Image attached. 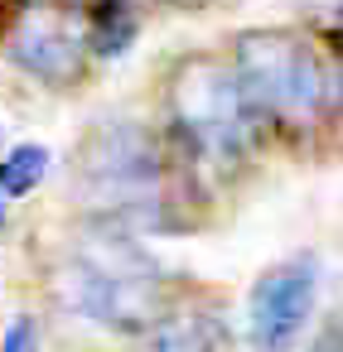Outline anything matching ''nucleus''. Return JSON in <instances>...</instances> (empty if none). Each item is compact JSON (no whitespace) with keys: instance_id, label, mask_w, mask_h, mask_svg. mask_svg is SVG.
Returning a JSON list of instances; mask_svg holds the SVG:
<instances>
[{"instance_id":"6e6552de","label":"nucleus","mask_w":343,"mask_h":352,"mask_svg":"<svg viewBox=\"0 0 343 352\" xmlns=\"http://www.w3.org/2000/svg\"><path fill=\"white\" fill-rule=\"evenodd\" d=\"M141 352H208V323L203 318H165L145 333Z\"/></svg>"},{"instance_id":"f03ea898","label":"nucleus","mask_w":343,"mask_h":352,"mask_svg":"<svg viewBox=\"0 0 343 352\" xmlns=\"http://www.w3.org/2000/svg\"><path fill=\"white\" fill-rule=\"evenodd\" d=\"M59 304L87 323L116 333H150L169 318V289L160 265L131 246V236H97L59 270Z\"/></svg>"},{"instance_id":"f8f14e48","label":"nucleus","mask_w":343,"mask_h":352,"mask_svg":"<svg viewBox=\"0 0 343 352\" xmlns=\"http://www.w3.org/2000/svg\"><path fill=\"white\" fill-rule=\"evenodd\" d=\"M0 198H6V188H0ZM0 217H6V208H0Z\"/></svg>"},{"instance_id":"1a4fd4ad","label":"nucleus","mask_w":343,"mask_h":352,"mask_svg":"<svg viewBox=\"0 0 343 352\" xmlns=\"http://www.w3.org/2000/svg\"><path fill=\"white\" fill-rule=\"evenodd\" d=\"M0 352H44V347H39L34 323H30V318H15V323H10V333H6V347H0Z\"/></svg>"},{"instance_id":"0eeeda50","label":"nucleus","mask_w":343,"mask_h":352,"mask_svg":"<svg viewBox=\"0 0 343 352\" xmlns=\"http://www.w3.org/2000/svg\"><path fill=\"white\" fill-rule=\"evenodd\" d=\"M49 174V150L44 145H10L6 155H0V188H6V198H25L44 184Z\"/></svg>"},{"instance_id":"20e7f679","label":"nucleus","mask_w":343,"mask_h":352,"mask_svg":"<svg viewBox=\"0 0 343 352\" xmlns=\"http://www.w3.org/2000/svg\"><path fill=\"white\" fill-rule=\"evenodd\" d=\"M227 58L261 126H314L338 92V78L329 73L319 49L290 30L237 34Z\"/></svg>"},{"instance_id":"f257e3e1","label":"nucleus","mask_w":343,"mask_h":352,"mask_svg":"<svg viewBox=\"0 0 343 352\" xmlns=\"http://www.w3.org/2000/svg\"><path fill=\"white\" fill-rule=\"evenodd\" d=\"M78 198L116 227H160L165 222V188L169 160L155 131L141 121H102L78 145Z\"/></svg>"},{"instance_id":"423d86ee","label":"nucleus","mask_w":343,"mask_h":352,"mask_svg":"<svg viewBox=\"0 0 343 352\" xmlns=\"http://www.w3.org/2000/svg\"><path fill=\"white\" fill-rule=\"evenodd\" d=\"M319 294V265L314 256H290L271 265L251 289V342L256 352H290L304 333Z\"/></svg>"},{"instance_id":"7ed1b4c3","label":"nucleus","mask_w":343,"mask_h":352,"mask_svg":"<svg viewBox=\"0 0 343 352\" xmlns=\"http://www.w3.org/2000/svg\"><path fill=\"white\" fill-rule=\"evenodd\" d=\"M165 121L169 135L203 164L242 160L261 126L232 58L218 54H189L165 73Z\"/></svg>"},{"instance_id":"39448f33","label":"nucleus","mask_w":343,"mask_h":352,"mask_svg":"<svg viewBox=\"0 0 343 352\" xmlns=\"http://www.w3.org/2000/svg\"><path fill=\"white\" fill-rule=\"evenodd\" d=\"M6 58L44 87H73L92 68V0H10L0 20Z\"/></svg>"},{"instance_id":"9d476101","label":"nucleus","mask_w":343,"mask_h":352,"mask_svg":"<svg viewBox=\"0 0 343 352\" xmlns=\"http://www.w3.org/2000/svg\"><path fill=\"white\" fill-rule=\"evenodd\" d=\"M131 15H150V10H184V6H203V0H116Z\"/></svg>"},{"instance_id":"9b49d317","label":"nucleus","mask_w":343,"mask_h":352,"mask_svg":"<svg viewBox=\"0 0 343 352\" xmlns=\"http://www.w3.org/2000/svg\"><path fill=\"white\" fill-rule=\"evenodd\" d=\"M338 97H343V63H338Z\"/></svg>"}]
</instances>
